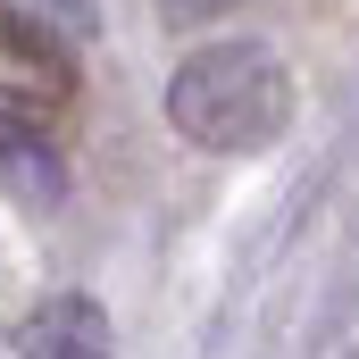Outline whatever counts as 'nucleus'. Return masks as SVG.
Masks as SVG:
<instances>
[{"label":"nucleus","instance_id":"3","mask_svg":"<svg viewBox=\"0 0 359 359\" xmlns=\"http://www.w3.org/2000/svg\"><path fill=\"white\" fill-rule=\"evenodd\" d=\"M159 8H168V17H176V25H201V17H226V8H234V0H159Z\"/></svg>","mask_w":359,"mask_h":359},{"label":"nucleus","instance_id":"1","mask_svg":"<svg viewBox=\"0 0 359 359\" xmlns=\"http://www.w3.org/2000/svg\"><path fill=\"white\" fill-rule=\"evenodd\" d=\"M168 126L201 151H268L292 126V76L259 42H209L168 76Z\"/></svg>","mask_w":359,"mask_h":359},{"label":"nucleus","instance_id":"2","mask_svg":"<svg viewBox=\"0 0 359 359\" xmlns=\"http://www.w3.org/2000/svg\"><path fill=\"white\" fill-rule=\"evenodd\" d=\"M17 351H25V359H117V351H109V318H100V301H84V292L42 301V309L25 318Z\"/></svg>","mask_w":359,"mask_h":359}]
</instances>
